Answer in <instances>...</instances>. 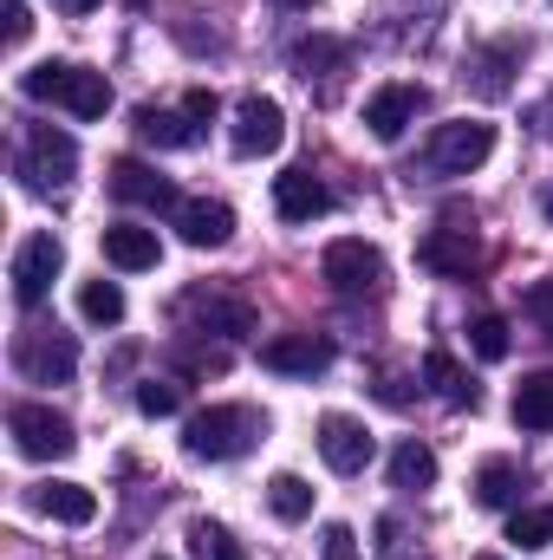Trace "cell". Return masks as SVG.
Wrapping results in <instances>:
<instances>
[{
	"instance_id": "6da1fadb",
	"label": "cell",
	"mask_w": 553,
	"mask_h": 560,
	"mask_svg": "<svg viewBox=\"0 0 553 560\" xmlns=\"http://www.w3.org/2000/svg\"><path fill=\"white\" fill-rule=\"evenodd\" d=\"M261 430H268V418H261L255 405H209V411L189 418L183 450H189L196 463H235V456H248V450L261 443Z\"/></svg>"
},
{
	"instance_id": "7a4b0ae2",
	"label": "cell",
	"mask_w": 553,
	"mask_h": 560,
	"mask_svg": "<svg viewBox=\"0 0 553 560\" xmlns=\"http://www.w3.org/2000/svg\"><path fill=\"white\" fill-rule=\"evenodd\" d=\"M20 92H26L33 105H66L72 118H105V112H111V85H105V72L59 66V59L20 72Z\"/></svg>"
},
{
	"instance_id": "3957f363",
	"label": "cell",
	"mask_w": 553,
	"mask_h": 560,
	"mask_svg": "<svg viewBox=\"0 0 553 560\" xmlns=\"http://www.w3.org/2000/svg\"><path fill=\"white\" fill-rule=\"evenodd\" d=\"M489 150H495V125L456 118V125H436V131H430V143H423V170H430V176H469V170L489 163Z\"/></svg>"
},
{
	"instance_id": "277c9868",
	"label": "cell",
	"mask_w": 553,
	"mask_h": 560,
	"mask_svg": "<svg viewBox=\"0 0 553 560\" xmlns=\"http://www.w3.org/2000/svg\"><path fill=\"white\" fill-rule=\"evenodd\" d=\"M13 170H20L26 189H66L72 170H79V143L66 138V131H52V125H33V138H26Z\"/></svg>"
},
{
	"instance_id": "5b68a950",
	"label": "cell",
	"mask_w": 553,
	"mask_h": 560,
	"mask_svg": "<svg viewBox=\"0 0 553 560\" xmlns=\"http://www.w3.org/2000/svg\"><path fill=\"white\" fill-rule=\"evenodd\" d=\"M59 268H66V248H59V235H52V229L26 235V242L13 248V268H7V280H13V300H20V306H39V300L52 293Z\"/></svg>"
},
{
	"instance_id": "8992f818",
	"label": "cell",
	"mask_w": 553,
	"mask_h": 560,
	"mask_svg": "<svg viewBox=\"0 0 553 560\" xmlns=\"http://www.w3.org/2000/svg\"><path fill=\"white\" fill-rule=\"evenodd\" d=\"M7 430H13V443H20V456H33V463H59V456H72V423L59 418L52 405H13V418H7Z\"/></svg>"
},
{
	"instance_id": "52a82bcc",
	"label": "cell",
	"mask_w": 553,
	"mask_h": 560,
	"mask_svg": "<svg viewBox=\"0 0 553 560\" xmlns=\"http://www.w3.org/2000/svg\"><path fill=\"white\" fill-rule=\"evenodd\" d=\"M280 138H286V112H280L274 98H242L235 105V125H228V143H235V156H268V150H280Z\"/></svg>"
},
{
	"instance_id": "ba28073f",
	"label": "cell",
	"mask_w": 553,
	"mask_h": 560,
	"mask_svg": "<svg viewBox=\"0 0 553 560\" xmlns=\"http://www.w3.org/2000/svg\"><path fill=\"white\" fill-rule=\"evenodd\" d=\"M326 280H332V293H378V280H385V255L372 248V242H332L326 248Z\"/></svg>"
},
{
	"instance_id": "9c48e42d",
	"label": "cell",
	"mask_w": 553,
	"mask_h": 560,
	"mask_svg": "<svg viewBox=\"0 0 553 560\" xmlns=\"http://www.w3.org/2000/svg\"><path fill=\"white\" fill-rule=\"evenodd\" d=\"M13 359H20V372H26L33 385H66V378L79 372V346H72L66 332H39V326L20 339Z\"/></svg>"
},
{
	"instance_id": "30bf717a",
	"label": "cell",
	"mask_w": 553,
	"mask_h": 560,
	"mask_svg": "<svg viewBox=\"0 0 553 560\" xmlns=\"http://www.w3.org/2000/svg\"><path fill=\"white\" fill-rule=\"evenodd\" d=\"M111 196H118V202H138V209H150V215H176V209H183L176 183H169V176H156V170L138 163V156L111 163Z\"/></svg>"
},
{
	"instance_id": "8fae6325",
	"label": "cell",
	"mask_w": 553,
	"mask_h": 560,
	"mask_svg": "<svg viewBox=\"0 0 553 560\" xmlns=\"http://www.w3.org/2000/svg\"><path fill=\"white\" fill-rule=\"evenodd\" d=\"M261 365L286 372V378H319L332 365V339L326 332H280V339L261 346Z\"/></svg>"
},
{
	"instance_id": "7c38bea8",
	"label": "cell",
	"mask_w": 553,
	"mask_h": 560,
	"mask_svg": "<svg viewBox=\"0 0 553 560\" xmlns=\"http://www.w3.org/2000/svg\"><path fill=\"white\" fill-rule=\"evenodd\" d=\"M319 456H326V469L358 476V469L372 463V430L358 418H345V411H326V418H319Z\"/></svg>"
},
{
	"instance_id": "4fadbf2b",
	"label": "cell",
	"mask_w": 553,
	"mask_h": 560,
	"mask_svg": "<svg viewBox=\"0 0 553 560\" xmlns=\"http://www.w3.org/2000/svg\"><path fill=\"white\" fill-rule=\"evenodd\" d=\"M183 319L196 326V332H222V339H242V332H255V306L248 300H228V293H183Z\"/></svg>"
},
{
	"instance_id": "5bb4252c",
	"label": "cell",
	"mask_w": 553,
	"mask_h": 560,
	"mask_svg": "<svg viewBox=\"0 0 553 560\" xmlns=\"http://www.w3.org/2000/svg\"><path fill=\"white\" fill-rule=\"evenodd\" d=\"M416 112H423V85H385V92H372L365 125H372L378 143H398L416 125Z\"/></svg>"
},
{
	"instance_id": "9a60e30c",
	"label": "cell",
	"mask_w": 553,
	"mask_h": 560,
	"mask_svg": "<svg viewBox=\"0 0 553 560\" xmlns=\"http://www.w3.org/2000/svg\"><path fill=\"white\" fill-rule=\"evenodd\" d=\"M416 261H423L430 275L469 280V268L482 261V248H475V235H469V229H430V235H423V248H416Z\"/></svg>"
},
{
	"instance_id": "2e32d148",
	"label": "cell",
	"mask_w": 553,
	"mask_h": 560,
	"mask_svg": "<svg viewBox=\"0 0 553 560\" xmlns=\"http://www.w3.org/2000/svg\"><path fill=\"white\" fill-rule=\"evenodd\" d=\"M274 209L280 222H319L332 209V189L313 170H286V176H274Z\"/></svg>"
},
{
	"instance_id": "e0dca14e",
	"label": "cell",
	"mask_w": 553,
	"mask_h": 560,
	"mask_svg": "<svg viewBox=\"0 0 553 560\" xmlns=\"http://www.w3.org/2000/svg\"><path fill=\"white\" fill-rule=\"evenodd\" d=\"M176 235H183L189 248H222V242L235 235V209H228V202H209V196H202V202H183V209H176Z\"/></svg>"
},
{
	"instance_id": "ac0fdd59",
	"label": "cell",
	"mask_w": 553,
	"mask_h": 560,
	"mask_svg": "<svg viewBox=\"0 0 553 560\" xmlns=\"http://www.w3.org/2000/svg\"><path fill=\"white\" fill-rule=\"evenodd\" d=\"M33 509L52 515V522H66V528L98 522V495H92L85 482H39V489H33Z\"/></svg>"
},
{
	"instance_id": "d6986e66",
	"label": "cell",
	"mask_w": 553,
	"mask_h": 560,
	"mask_svg": "<svg viewBox=\"0 0 553 560\" xmlns=\"http://www.w3.org/2000/svg\"><path fill=\"white\" fill-rule=\"evenodd\" d=\"M156 229H138V222H118V229H105V261L111 268H125V275H143V268H156Z\"/></svg>"
},
{
	"instance_id": "ffe728a7",
	"label": "cell",
	"mask_w": 553,
	"mask_h": 560,
	"mask_svg": "<svg viewBox=\"0 0 553 560\" xmlns=\"http://www.w3.org/2000/svg\"><path fill=\"white\" fill-rule=\"evenodd\" d=\"M475 502H482V509H515V502H521V463H508V456L482 463V469H475Z\"/></svg>"
},
{
	"instance_id": "44dd1931",
	"label": "cell",
	"mask_w": 553,
	"mask_h": 560,
	"mask_svg": "<svg viewBox=\"0 0 553 560\" xmlns=\"http://www.w3.org/2000/svg\"><path fill=\"white\" fill-rule=\"evenodd\" d=\"M508 411H515V423H521V430H553V372H534V378H521Z\"/></svg>"
},
{
	"instance_id": "7402d4cb",
	"label": "cell",
	"mask_w": 553,
	"mask_h": 560,
	"mask_svg": "<svg viewBox=\"0 0 553 560\" xmlns=\"http://www.w3.org/2000/svg\"><path fill=\"white\" fill-rule=\"evenodd\" d=\"M430 482H436V450L416 443V436H404V443L391 450V489H430Z\"/></svg>"
},
{
	"instance_id": "603a6c76",
	"label": "cell",
	"mask_w": 553,
	"mask_h": 560,
	"mask_svg": "<svg viewBox=\"0 0 553 560\" xmlns=\"http://www.w3.org/2000/svg\"><path fill=\"white\" fill-rule=\"evenodd\" d=\"M423 378H430V385H436V398H443V405H456V411H462V405L475 411V398H482V392L462 378V365H456L449 352H430V359H423Z\"/></svg>"
},
{
	"instance_id": "cb8c5ba5",
	"label": "cell",
	"mask_w": 553,
	"mask_h": 560,
	"mask_svg": "<svg viewBox=\"0 0 553 560\" xmlns=\"http://www.w3.org/2000/svg\"><path fill=\"white\" fill-rule=\"evenodd\" d=\"M79 319L85 326H118L125 319V287L118 280H85L79 287Z\"/></svg>"
},
{
	"instance_id": "d4e9b609",
	"label": "cell",
	"mask_w": 553,
	"mask_h": 560,
	"mask_svg": "<svg viewBox=\"0 0 553 560\" xmlns=\"http://www.w3.org/2000/svg\"><path fill=\"white\" fill-rule=\"evenodd\" d=\"M138 138L156 143V150H183V143H196V125H183V118L163 112V105H143L138 112Z\"/></svg>"
},
{
	"instance_id": "484cf974",
	"label": "cell",
	"mask_w": 553,
	"mask_h": 560,
	"mask_svg": "<svg viewBox=\"0 0 553 560\" xmlns=\"http://www.w3.org/2000/svg\"><path fill=\"white\" fill-rule=\"evenodd\" d=\"M268 509H274L280 522H306V515H313V489H306L299 476H274V482H268Z\"/></svg>"
},
{
	"instance_id": "4316f807",
	"label": "cell",
	"mask_w": 553,
	"mask_h": 560,
	"mask_svg": "<svg viewBox=\"0 0 553 560\" xmlns=\"http://www.w3.org/2000/svg\"><path fill=\"white\" fill-rule=\"evenodd\" d=\"M508 541H515V548H528V555H534V548H548V541H553V509H515V515H508Z\"/></svg>"
},
{
	"instance_id": "83f0119b",
	"label": "cell",
	"mask_w": 553,
	"mask_h": 560,
	"mask_svg": "<svg viewBox=\"0 0 553 560\" xmlns=\"http://www.w3.org/2000/svg\"><path fill=\"white\" fill-rule=\"evenodd\" d=\"M189 548H196V560H248L242 541H235L222 522H196V528H189Z\"/></svg>"
},
{
	"instance_id": "f1b7e54d",
	"label": "cell",
	"mask_w": 553,
	"mask_h": 560,
	"mask_svg": "<svg viewBox=\"0 0 553 560\" xmlns=\"http://www.w3.org/2000/svg\"><path fill=\"white\" fill-rule=\"evenodd\" d=\"M515 59H521V46H515V39L489 46V52H482V66H475V85H482L489 98H502V92H508V72H502V66H515Z\"/></svg>"
},
{
	"instance_id": "f546056e",
	"label": "cell",
	"mask_w": 553,
	"mask_h": 560,
	"mask_svg": "<svg viewBox=\"0 0 553 560\" xmlns=\"http://www.w3.org/2000/svg\"><path fill=\"white\" fill-rule=\"evenodd\" d=\"M469 346H475V359H489V365L508 359V319H502V313H482V319L469 326Z\"/></svg>"
},
{
	"instance_id": "4dcf8cb0",
	"label": "cell",
	"mask_w": 553,
	"mask_h": 560,
	"mask_svg": "<svg viewBox=\"0 0 553 560\" xmlns=\"http://www.w3.org/2000/svg\"><path fill=\"white\" fill-rule=\"evenodd\" d=\"M339 59H345V46H332V39H299V46H293L299 79H313V66H339Z\"/></svg>"
},
{
	"instance_id": "1f68e13d",
	"label": "cell",
	"mask_w": 553,
	"mask_h": 560,
	"mask_svg": "<svg viewBox=\"0 0 553 560\" xmlns=\"http://www.w3.org/2000/svg\"><path fill=\"white\" fill-rule=\"evenodd\" d=\"M319 555L326 560H358V535H352L345 522H326V528H319Z\"/></svg>"
},
{
	"instance_id": "d6a6232c",
	"label": "cell",
	"mask_w": 553,
	"mask_h": 560,
	"mask_svg": "<svg viewBox=\"0 0 553 560\" xmlns=\"http://www.w3.org/2000/svg\"><path fill=\"white\" fill-rule=\"evenodd\" d=\"M176 365H183V372H196V378H209V372H228V352H222V346H215V352H209V346H183V352H176Z\"/></svg>"
},
{
	"instance_id": "836d02e7",
	"label": "cell",
	"mask_w": 553,
	"mask_h": 560,
	"mask_svg": "<svg viewBox=\"0 0 553 560\" xmlns=\"http://www.w3.org/2000/svg\"><path fill=\"white\" fill-rule=\"evenodd\" d=\"M138 411L143 418H176V385H138Z\"/></svg>"
},
{
	"instance_id": "e575fe53",
	"label": "cell",
	"mask_w": 553,
	"mask_h": 560,
	"mask_svg": "<svg viewBox=\"0 0 553 560\" xmlns=\"http://www.w3.org/2000/svg\"><path fill=\"white\" fill-rule=\"evenodd\" d=\"M0 20H7V46H26V33H33V7H26V0H0Z\"/></svg>"
},
{
	"instance_id": "d590c367",
	"label": "cell",
	"mask_w": 553,
	"mask_h": 560,
	"mask_svg": "<svg viewBox=\"0 0 553 560\" xmlns=\"http://www.w3.org/2000/svg\"><path fill=\"white\" fill-rule=\"evenodd\" d=\"M215 112H222L215 92H189V98H183V118H189V125H215Z\"/></svg>"
},
{
	"instance_id": "8d00e7d4",
	"label": "cell",
	"mask_w": 553,
	"mask_h": 560,
	"mask_svg": "<svg viewBox=\"0 0 553 560\" xmlns=\"http://www.w3.org/2000/svg\"><path fill=\"white\" fill-rule=\"evenodd\" d=\"M528 313L553 332V280H534V287H528Z\"/></svg>"
},
{
	"instance_id": "74e56055",
	"label": "cell",
	"mask_w": 553,
	"mask_h": 560,
	"mask_svg": "<svg viewBox=\"0 0 553 560\" xmlns=\"http://www.w3.org/2000/svg\"><path fill=\"white\" fill-rule=\"evenodd\" d=\"M534 131H541V138H553V92H548V105H534Z\"/></svg>"
},
{
	"instance_id": "f35d334b",
	"label": "cell",
	"mask_w": 553,
	"mask_h": 560,
	"mask_svg": "<svg viewBox=\"0 0 553 560\" xmlns=\"http://www.w3.org/2000/svg\"><path fill=\"white\" fill-rule=\"evenodd\" d=\"M59 7H66V13H72V20H79V13H92V7H98V0H59Z\"/></svg>"
},
{
	"instance_id": "ab89813d",
	"label": "cell",
	"mask_w": 553,
	"mask_h": 560,
	"mask_svg": "<svg viewBox=\"0 0 553 560\" xmlns=\"http://www.w3.org/2000/svg\"><path fill=\"white\" fill-rule=\"evenodd\" d=\"M280 7H313V0H280Z\"/></svg>"
},
{
	"instance_id": "60d3db41",
	"label": "cell",
	"mask_w": 553,
	"mask_h": 560,
	"mask_svg": "<svg viewBox=\"0 0 553 560\" xmlns=\"http://www.w3.org/2000/svg\"><path fill=\"white\" fill-rule=\"evenodd\" d=\"M548 222H553V189H548Z\"/></svg>"
},
{
	"instance_id": "b9f144b4",
	"label": "cell",
	"mask_w": 553,
	"mask_h": 560,
	"mask_svg": "<svg viewBox=\"0 0 553 560\" xmlns=\"http://www.w3.org/2000/svg\"><path fill=\"white\" fill-rule=\"evenodd\" d=\"M475 560H502V555H475Z\"/></svg>"
}]
</instances>
